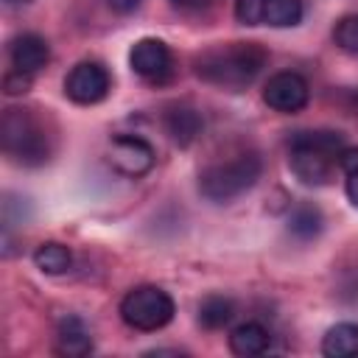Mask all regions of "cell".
I'll list each match as a JSON object with an SVG mask.
<instances>
[{"label": "cell", "mask_w": 358, "mask_h": 358, "mask_svg": "<svg viewBox=\"0 0 358 358\" xmlns=\"http://www.w3.org/2000/svg\"><path fill=\"white\" fill-rule=\"evenodd\" d=\"M268 53L257 42H227V45H213L204 53L196 56V73L213 87L241 92L246 90L260 70L266 67Z\"/></svg>", "instance_id": "1"}, {"label": "cell", "mask_w": 358, "mask_h": 358, "mask_svg": "<svg viewBox=\"0 0 358 358\" xmlns=\"http://www.w3.org/2000/svg\"><path fill=\"white\" fill-rule=\"evenodd\" d=\"M34 263H36V268L45 271V274H64V271L70 268V263H73V255H70V249H67L64 243L48 241V243H42V246L34 252Z\"/></svg>", "instance_id": "17"}, {"label": "cell", "mask_w": 358, "mask_h": 358, "mask_svg": "<svg viewBox=\"0 0 358 358\" xmlns=\"http://www.w3.org/2000/svg\"><path fill=\"white\" fill-rule=\"evenodd\" d=\"M129 64L140 78L151 84H165L173 76V53L162 39H154V36L137 39L131 45Z\"/></svg>", "instance_id": "6"}, {"label": "cell", "mask_w": 358, "mask_h": 358, "mask_svg": "<svg viewBox=\"0 0 358 358\" xmlns=\"http://www.w3.org/2000/svg\"><path fill=\"white\" fill-rule=\"evenodd\" d=\"M322 227H324L322 210H319L316 204H310V201H299V204L291 210V215H288V235H294V238L302 241V243L313 241V238L322 232Z\"/></svg>", "instance_id": "15"}, {"label": "cell", "mask_w": 358, "mask_h": 358, "mask_svg": "<svg viewBox=\"0 0 358 358\" xmlns=\"http://www.w3.org/2000/svg\"><path fill=\"white\" fill-rule=\"evenodd\" d=\"M333 39L344 53H358V14H347L336 22Z\"/></svg>", "instance_id": "19"}, {"label": "cell", "mask_w": 358, "mask_h": 358, "mask_svg": "<svg viewBox=\"0 0 358 358\" xmlns=\"http://www.w3.org/2000/svg\"><path fill=\"white\" fill-rule=\"evenodd\" d=\"M347 176V182H344V190H347V199L358 207V171H350V173H344Z\"/></svg>", "instance_id": "23"}, {"label": "cell", "mask_w": 358, "mask_h": 358, "mask_svg": "<svg viewBox=\"0 0 358 358\" xmlns=\"http://www.w3.org/2000/svg\"><path fill=\"white\" fill-rule=\"evenodd\" d=\"M109 162L115 171H120L123 176H145L154 162H157V154L151 148L148 140L137 137V134H117L109 145Z\"/></svg>", "instance_id": "8"}, {"label": "cell", "mask_w": 358, "mask_h": 358, "mask_svg": "<svg viewBox=\"0 0 358 358\" xmlns=\"http://www.w3.org/2000/svg\"><path fill=\"white\" fill-rule=\"evenodd\" d=\"M173 313H176V305L171 294L157 285H137L120 302V319L129 327L143 330V333L165 327L173 319Z\"/></svg>", "instance_id": "5"}, {"label": "cell", "mask_w": 358, "mask_h": 358, "mask_svg": "<svg viewBox=\"0 0 358 358\" xmlns=\"http://www.w3.org/2000/svg\"><path fill=\"white\" fill-rule=\"evenodd\" d=\"M176 8H187V11H201V8H210L215 0H171Z\"/></svg>", "instance_id": "24"}, {"label": "cell", "mask_w": 358, "mask_h": 358, "mask_svg": "<svg viewBox=\"0 0 358 358\" xmlns=\"http://www.w3.org/2000/svg\"><path fill=\"white\" fill-rule=\"evenodd\" d=\"M109 87H112L109 73L98 62H81L64 78V95L81 106H92V103L103 101L109 95Z\"/></svg>", "instance_id": "7"}, {"label": "cell", "mask_w": 358, "mask_h": 358, "mask_svg": "<svg viewBox=\"0 0 358 358\" xmlns=\"http://www.w3.org/2000/svg\"><path fill=\"white\" fill-rule=\"evenodd\" d=\"M8 56H11L14 70H22V73L34 76L50 62V48L39 34H20V36L11 39Z\"/></svg>", "instance_id": "10"}, {"label": "cell", "mask_w": 358, "mask_h": 358, "mask_svg": "<svg viewBox=\"0 0 358 358\" xmlns=\"http://www.w3.org/2000/svg\"><path fill=\"white\" fill-rule=\"evenodd\" d=\"M56 350L70 358H81L92 352V336L78 316H64L56 327Z\"/></svg>", "instance_id": "12"}, {"label": "cell", "mask_w": 358, "mask_h": 358, "mask_svg": "<svg viewBox=\"0 0 358 358\" xmlns=\"http://www.w3.org/2000/svg\"><path fill=\"white\" fill-rule=\"evenodd\" d=\"M162 123H165L168 137H171L176 145H182V148H185V145H190V143L201 134V129H204V120H201L199 109L185 106V103L171 106V109L165 112Z\"/></svg>", "instance_id": "11"}, {"label": "cell", "mask_w": 358, "mask_h": 358, "mask_svg": "<svg viewBox=\"0 0 358 358\" xmlns=\"http://www.w3.org/2000/svg\"><path fill=\"white\" fill-rule=\"evenodd\" d=\"M3 154L17 165H42L50 157V140L28 109H6L0 120Z\"/></svg>", "instance_id": "3"}, {"label": "cell", "mask_w": 358, "mask_h": 358, "mask_svg": "<svg viewBox=\"0 0 358 358\" xmlns=\"http://www.w3.org/2000/svg\"><path fill=\"white\" fill-rule=\"evenodd\" d=\"M235 17L243 25L263 22V0H235Z\"/></svg>", "instance_id": "20"}, {"label": "cell", "mask_w": 358, "mask_h": 358, "mask_svg": "<svg viewBox=\"0 0 358 358\" xmlns=\"http://www.w3.org/2000/svg\"><path fill=\"white\" fill-rule=\"evenodd\" d=\"M263 173V162L257 154H238L227 162L207 165L199 173V190L213 204H227L255 187V182Z\"/></svg>", "instance_id": "4"}, {"label": "cell", "mask_w": 358, "mask_h": 358, "mask_svg": "<svg viewBox=\"0 0 358 358\" xmlns=\"http://www.w3.org/2000/svg\"><path fill=\"white\" fill-rule=\"evenodd\" d=\"M305 14L302 0H263V22L274 28H288L296 25Z\"/></svg>", "instance_id": "18"}, {"label": "cell", "mask_w": 358, "mask_h": 358, "mask_svg": "<svg viewBox=\"0 0 358 358\" xmlns=\"http://www.w3.org/2000/svg\"><path fill=\"white\" fill-rule=\"evenodd\" d=\"M310 98V87L308 81L294 73V70H282V73H274L266 87H263V101L274 109V112H282V115H291V112H299L305 109Z\"/></svg>", "instance_id": "9"}, {"label": "cell", "mask_w": 358, "mask_h": 358, "mask_svg": "<svg viewBox=\"0 0 358 358\" xmlns=\"http://www.w3.org/2000/svg\"><path fill=\"white\" fill-rule=\"evenodd\" d=\"M3 90H6V95H22L31 90V76L22 70H11L3 78Z\"/></svg>", "instance_id": "21"}, {"label": "cell", "mask_w": 358, "mask_h": 358, "mask_svg": "<svg viewBox=\"0 0 358 358\" xmlns=\"http://www.w3.org/2000/svg\"><path fill=\"white\" fill-rule=\"evenodd\" d=\"M338 168L344 173L350 171H358V145H344L341 154H338Z\"/></svg>", "instance_id": "22"}, {"label": "cell", "mask_w": 358, "mask_h": 358, "mask_svg": "<svg viewBox=\"0 0 358 358\" xmlns=\"http://www.w3.org/2000/svg\"><path fill=\"white\" fill-rule=\"evenodd\" d=\"M322 352L327 358H358V324H333L322 338Z\"/></svg>", "instance_id": "13"}, {"label": "cell", "mask_w": 358, "mask_h": 358, "mask_svg": "<svg viewBox=\"0 0 358 358\" xmlns=\"http://www.w3.org/2000/svg\"><path fill=\"white\" fill-rule=\"evenodd\" d=\"M235 316V302L224 294H210L199 302V324L207 330H221Z\"/></svg>", "instance_id": "16"}, {"label": "cell", "mask_w": 358, "mask_h": 358, "mask_svg": "<svg viewBox=\"0 0 358 358\" xmlns=\"http://www.w3.org/2000/svg\"><path fill=\"white\" fill-rule=\"evenodd\" d=\"M268 347V330L260 322H243L229 333V350L235 355H260Z\"/></svg>", "instance_id": "14"}, {"label": "cell", "mask_w": 358, "mask_h": 358, "mask_svg": "<svg viewBox=\"0 0 358 358\" xmlns=\"http://www.w3.org/2000/svg\"><path fill=\"white\" fill-rule=\"evenodd\" d=\"M344 148V134L338 131H296L288 140V162L294 176L302 185H327L333 179V168L338 165V154Z\"/></svg>", "instance_id": "2"}, {"label": "cell", "mask_w": 358, "mask_h": 358, "mask_svg": "<svg viewBox=\"0 0 358 358\" xmlns=\"http://www.w3.org/2000/svg\"><path fill=\"white\" fill-rule=\"evenodd\" d=\"M8 6H25V3H31V0H6Z\"/></svg>", "instance_id": "26"}, {"label": "cell", "mask_w": 358, "mask_h": 358, "mask_svg": "<svg viewBox=\"0 0 358 358\" xmlns=\"http://www.w3.org/2000/svg\"><path fill=\"white\" fill-rule=\"evenodd\" d=\"M117 14H129V11H134L137 6H140V0H106Z\"/></svg>", "instance_id": "25"}]
</instances>
